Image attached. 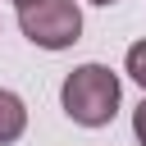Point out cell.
I'll list each match as a JSON object with an SVG mask.
<instances>
[{"label":"cell","instance_id":"obj_4","mask_svg":"<svg viewBox=\"0 0 146 146\" xmlns=\"http://www.w3.org/2000/svg\"><path fill=\"white\" fill-rule=\"evenodd\" d=\"M123 68H128V78H132V82L146 91V36L128 46V55H123Z\"/></svg>","mask_w":146,"mask_h":146},{"label":"cell","instance_id":"obj_6","mask_svg":"<svg viewBox=\"0 0 146 146\" xmlns=\"http://www.w3.org/2000/svg\"><path fill=\"white\" fill-rule=\"evenodd\" d=\"M14 5H18V9H27V5H32V0H14Z\"/></svg>","mask_w":146,"mask_h":146},{"label":"cell","instance_id":"obj_3","mask_svg":"<svg viewBox=\"0 0 146 146\" xmlns=\"http://www.w3.org/2000/svg\"><path fill=\"white\" fill-rule=\"evenodd\" d=\"M23 132H27V105H23V96H14L9 87H0V146L18 141Z\"/></svg>","mask_w":146,"mask_h":146},{"label":"cell","instance_id":"obj_1","mask_svg":"<svg viewBox=\"0 0 146 146\" xmlns=\"http://www.w3.org/2000/svg\"><path fill=\"white\" fill-rule=\"evenodd\" d=\"M59 105L73 123L105 128L119 114V73H110L105 64H78L59 87Z\"/></svg>","mask_w":146,"mask_h":146},{"label":"cell","instance_id":"obj_2","mask_svg":"<svg viewBox=\"0 0 146 146\" xmlns=\"http://www.w3.org/2000/svg\"><path fill=\"white\" fill-rule=\"evenodd\" d=\"M18 27L41 50H68L82 36V9L78 0H32L27 9H18Z\"/></svg>","mask_w":146,"mask_h":146},{"label":"cell","instance_id":"obj_7","mask_svg":"<svg viewBox=\"0 0 146 146\" xmlns=\"http://www.w3.org/2000/svg\"><path fill=\"white\" fill-rule=\"evenodd\" d=\"M91 5H119V0H91Z\"/></svg>","mask_w":146,"mask_h":146},{"label":"cell","instance_id":"obj_5","mask_svg":"<svg viewBox=\"0 0 146 146\" xmlns=\"http://www.w3.org/2000/svg\"><path fill=\"white\" fill-rule=\"evenodd\" d=\"M132 132H137V141L146 146V100H141V105L132 110Z\"/></svg>","mask_w":146,"mask_h":146}]
</instances>
